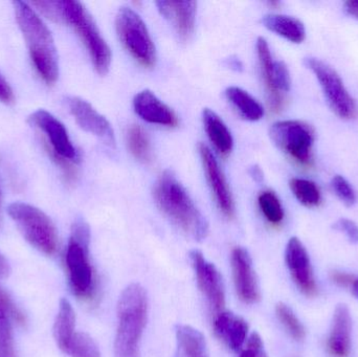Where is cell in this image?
Returning a JSON list of instances; mask_svg holds the SVG:
<instances>
[{
  "label": "cell",
  "instance_id": "6da1fadb",
  "mask_svg": "<svg viewBox=\"0 0 358 357\" xmlns=\"http://www.w3.org/2000/svg\"><path fill=\"white\" fill-rule=\"evenodd\" d=\"M13 4L31 62L42 80L48 85H52L59 78V59L52 33L29 3L14 1Z\"/></svg>",
  "mask_w": 358,
  "mask_h": 357
},
{
  "label": "cell",
  "instance_id": "7a4b0ae2",
  "mask_svg": "<svg viewBox=\"0 0 358 357\" xmlns=\"http://www.w3.org/2000/svg\"><path fill=\"white\" fill-rule=\"evenodd\" d=\"M155 197L163 213L194 240L208 236V224L173 172L165 171L155 187Z\"/></svg>",
  "mask_w": 358,
  "mask_h": 357
},
{
  "label": "cell",
  "instance_id": "3957f363",
  "mask_svg": "<svg viewBox=\"0 0 358 357\" xmlns=\"http://www.w3.org/2000/svg\"><path fill=\"white\" fill-rule=\"evenodd\" d=\"M117 314L115 357H142L141 339L148 320V298L142 285L132 283L124 289Z\"/></svg>",
  "mask_w": 358,
  "mask_h": 357
},
{
  "label": "cell",
  "instance_id": "277c9868",
  "mask_svg": "<svg viewBox=\"0 0 358 357\" xmlns=\"http://www.w3.org/2000/svg\"><path fill=\"white\" fill-rule=\"evenodd\" d=\"M90 230L83 219L71 226V238L66 249L67 272L73 295L90 300L96 293V277L90 259Z\"/></svg>",
  "mask_w": 358,
  "mask_h": 357
},
{
  "label": "cell",
  "instance_id": "5b68a950",
  "mask_svg": "<svg viewBox=\"0 0 358 357\" xmlns=\"http://www.w3.org/2000/svg\"><path fill=\"white\" fill-rule=\"evenodd\" d=\"M60 22L67 23L77 31L90 52L92 64L100 75H106L110 68L111 50L101 35L96 22L83 3L75 0L59 1Z\"/></svg>",
  "mask_w": 358,
  "mask_h": 357
},
{
  "label": "cell",
  "instance_id": "8992f818",
  "mask_svg": "<svg viewBox=\"0 0 358 357\" xmlns=\"http://www.w3.org/2000/svg\"><path fill=\"white\" fill-rule=\"evenodd\" d=\"M8 213L25 240L45 255H54L58 249V234L52 219L44 212L24 203H13Z\"/></svg>",
  "mask_w": 358,
  "mask_h": 357
},
{
  "label": "cell",
  "instance_id": "52a82bcc",
  "mask_svg": "<svg viewBox=\"0 0 358 357\" xmlns=\"http://www.w3.org/2000/svg\"><path fill=\"white\" fill-rule=\"evenodd\" d=\"M117 36L126 50L145 67H152L157 61V50L146 23L142 17L128 6L120 8L115 18Z\"/></svg>",
  "mask_w": 358,
  "mask_h": 357
},
{
  "label": "cell",
  "instance_id": "ba28073f",
  "mask_svg": "<svg viewBox=\"0 0 358 357\" xmlns=\"http://www.w3.org/2000/svg\"><path fill=\"white\" fill-rule=\"evenodd\" d=\"M269 136L278 148L302 166L313 163L315 130L301 121L277 122L271 126Z\"/></svg>",
  "mask_w": 358,
  "mask_h": 357
},
{
  "label": "cell",
  "instance_id": "9c48e42d",
  "mask_svg": "<svg viewBox=\"0 0 358 357\" xmlns=\"http://www.w3.org/2000/svg\"><path fill=\"white\" fill-rule=\"evenodd\" d=\"M305 66L319 80L328 104L341 119H352L357 113V104L350 96L340 75L327 63L317 58H306Z\"/></svg>",
  "mask_w": 358,
  "mask_h": 357
},
{
  "label": "cell",
  "instance_id": "30bf717a",
  "mask_svg": "<svg viewBox=\"0 0 358 357\" xmlns=\"http://www.w3.org/2000/svg\"><path fill=\"white\" fill-rule=\"evenodd\" d=\"M257 52L268 92L269 107L273 111H279L284 102L282 92H289L292 86L289 71L285 63L273 60L268 43L263 37L257 40Z\"/></svg>",
  "mask_w": 358,
  "mask_h": 357
},
{
  "label": "cell",
  "instance_id": "8fae6325",
  "mask_svg": "<svg viewBox=\"0 0 358 357\" xmlns=\"http://www.w3.org/2000/svg\"><path fill=\"white\" fill-rule=\"evenodd\" d=\"M189 260L195 272L198 287L208 300L212 312L216 314L224 312V284L216 266L208 262L199 251H192Z\"/></svg>",
  "mask_w": 358,
  "mask_h": 357
},
{
  "label": "cell",
  "instance_id": "7c38bea8",
  "mask_svg": "<svg viewBox=\"0 0 358 357\" xmlns=\"http://www.w3.org/2000/svg\"><path fill=\"white\" fill-rule=\"evenodd\" d=\"M27 122L29 125L38 128L45 134L46 138H43L55 152L73 163L79 159V155L69 138L66 128L52 113L39 109L29 115Z\"/></svg>",
  "mask_w": 358,
  "mask_h": 357
},
{
  "label": "cell",
  "instance_id": "4fadbf2b",
  "mask_svg": "<svg viewBox=\"0 0 358 357\" xmlns=\"http://www.w3.org/2000/svg\"><path fill=\"white\" fill-rule=\"evenodd\" d=\"M65 101H66L69 112L82 129L98 136L108 146H115V131L104 115L99 113L87 101L83 99L69 96Z\"/></svg>",
  "mask_w": 358,
  "mask_h": 357
},
{
  "label": "cell",
  "instance_id": "5bb4252c",
  "mask_svg": "<svg viewBox=\"0 0 358 357\" xmlns=\"http://www.w3.org/2000/svg\"><path fill=\"white\" fill-rule=\"evenodd\" d=\"M231 261L238 297L244 303H257L261 297L260 289L250 254L243 247H235L231 252Z\"/></svg>",
  "mask_w": 358,
  "mask_h": 357
},
{
  "label": "cell",
  "instance_id": "9a60e30c",
  "mask_svg": "<svg viewBox=\"0 0 358 357\" xmlns=\"http://www.w3.org/2000/svg\"><path fill=\"white\" fill-rule=\"evenodd\" d=\"M199 153L206 180L214 194L215 201L223 215L231 219L235 215V203L224 174L219 167L218 161L215 159L212 151L206 145H199Z\"/></svg>",
  "mask_w": 358,
  "mask_h": 357
},
{
  "label": "cell",
  "instance_id": "2e32d148",
  "mask_svg": "<svg viewBox=\"0 0 358 357\" xmlns=\"http://www.w3.org/2000/svg\"><path fill=\"white\" fill-rule=\"evenodd\" d=\"M286 264L294 283L307 297L317 295V284L308 253L296 237L288 241L285 252Z\"/></svg>",
  "mask_w": 358,
  "mask_h": 357
},
{
  "label": "cell",
  "instance_id": "e0dca14e",
  "mask_svg": "<svg viewBox=\"0 0 358 357\" xmlns=\"http://www.w3.org/2000/svg\"><path fill=\"white\" fill-rule=\"evenodd\" d=\"M134 108L136 115L148 123L166 127L178 125L176 112L150 90H143L134 96Z\"/></svg>",
  "mask_w": 358,
  "mask_h": 357
},
{
  "label": "cell",
  "instance_id": "ac0fdd59",
  "mask_svg": "<svg viewBox=\"0 0 358 357\" xmlns=\"http://www.w3.org/2000/svg\"><path fill=\"white\" fill-rule=\"evenodd\" d=\"M159 13L173 24L179 37L187 40L195 27L197 2L196 1H157Z\"/></svg>",
  "mask_w": 358,
  "mask_h": 357
},
{
  "label": "cell",
  "instance_id": "d6986e66",
  "mask_svg": "<svg viewBox=\"0 0 358 357\" xmlns=\"http://www.w3.org/2000/svg\"><path fill=\"white\" fill-rule=\"evenodd\" d=\"M350 312L346 305H338L334 312L328 350L334 357H348L351 349Z\"/></svg>",
  "mask_w": 358,
  "mask_h": 357
},
{
  "label": "cell",
  "instance_id": "ffe728a7",
  "mask_svg": "<svg viewBox=\"0 0 358 357\" xmlns=\"http://www.w3.org/2000/svg\"><path fill=\"white\" fill-rule=\"evenodd\" d=\"M214 331L227 347L238 350L245 344L248 325L240 316L231 312H222L215 316Z\"/></svg>",
  "mask_w": 358,
  "mask_h": 357
},
{
  "label": "cell",
  "instance_id": "44dd1931",
  "mask_svg": "<svg viewBox=\"0 0 358 357\" xmlns=\"http://www.w3.org/2000/svg\"><path fill=\"white\" fill-rule=\"evenodd\" d=\"M204 129L215 148L222 155H227L233 150L234 140L231 131L224 122L215 111L206 108L202 112Z\"/></svg>",
  "mask_w": 358,
  "mask_h": 357
},
{
  "label": "cell",
  "instance_id": "7402d4cb",
  "mask_svg": "<svg viewBox=\"0 0 358 357\" xmlns=\"http://www.w3.org/2000/svg\"><path fill=\"white\" fill-rule=\"evenodd\" d=\"M262 24L269 31L285 38L292 43H302L306 29L302 21L286 15L269 14L262 18Z\"/></svg>",
  "mask_w": 358,
  "mask_h": 357
},
{
  "label": "cell",
  "instance_id": "603a6c76",
  "mask_svg": "<svg viewBox=\"0 0 358 357\" xmlns=\"http://www.w3.org/2000/svg\"><path fill=\"white\" fill-rule=\"evenodd\" d=\"M176 333L178 357H210L206 337L197 329L178 325Z\"/></svg>",
  "mask_w": 358,
  "mask_h": 357
},
{
  "label": "cell",
  "instance_id": "cb8c5ba5",
  "mask_svg": "<svg viewBox=\"0 0 358 357\" xmlns=\"http://www.w3.org/2000/svg\"><path fill=\"white\" fill-rule=\"evenodd\" d=\"M76 314L71 304L62 299L59 305V312L54 324V337L57 345L66 354L69 344L76 335Z\"/></svg>",
  "mask_w": 358,
  "mask_h": 357
},
{
  "label": "cell",
  "instance_id": "d4e9b609",
  "mask_svg": "<svg viewBox=\"0 0 358 357\" xmlns=\"http://www.w3.org/2000/svg\"><path fill=\"white\" fill-rule=\"evenodd\" d=\"M225 96L240 115L248 121L256 122L262 119L264 109L262 105L241 88L231 86L225 90Z\"/></svg>",
  "mask_w": 358,
  "mask_h": 357
},
{
  "label": "cell",
  "instance_id": "484cf974",
  "mask_svg": "<svg viewBox=\"0 0 358 357\" xmlns=\"http://www.w3.org/2000/svg\"><path fill=\"white\" fill-rule=\"evenodd\" d=\"M290 190L299 203L307 207H317L321 203L322 194L319 187L308 180L292 178L289 182Z\"/></svg>",
  "mask_w": 358,
  "mask_h": 357
},
{
  "label": "cell",
  "instance_id": "4316f807",
  "mask_svg": "<svg viewBox=\"0 0 358 357\" xmlns=\"http://www.w3.org/2000/svg\"><path fill=\"white\" fill-rule=\"evenodd\" d=\"M127 144L130 152L136 159L144 163L150 161V140L142 127L134 125L128 129Z\"/></svg>",
  "mask_w": 358,
  "mask_h": 357
},
{
  "label": "cell",
  "instance_id": "83f0119b",
  "mask_svg": "<svg viewBox=\"0 0 358 357\" xmlns=\"http://www.w3.org/2000/svg\"><path fill=\"white\" fill-rule=\"evenodd\" d=\"M259 207L269 224L278 226L284 219V210L277 195L271 191H264L259 195Z\"/></svg>",
  "mask_w": 358,
  "mask_h": 357
},
{
  "label": "cell",
  "instance_id": "f1b7e54d",
  "mask_svg": "<svg viewBox=\"0 0 358 357\" xmlns=\"http://www.w3.org/2000/svg\"><path fill=\"white\" fill-rule=\"evenodd\" d=\"M66 354L71 357H101L100 350L94 340L83 333H76Z\"/></svg>",
  "mask_w": 358,
  "mask_h": 357
},
{
  "label": "cell",
  "instance_id": "f546056e",
  "mask_svg": "<svg viewBox=\"0 0 358 357\" xmlns=\"http://www.w3.org/2000/svg\"><path fill=\"white\" fill-rule=\"evenodd\" d=\"M275 314L278 319L282 323L286 330L296 341H302L305 337V329L301 324L300 320L296 318L294 312H292L289 306L284 303L277 304L275 306Z\"/></svg>",
  "mask_w": 358,
  "mask_h": 357
},
{
  "label": "cell",
  "instance_id": "4dcf8cb0",
  "mask_svg": "<svg viewBox=\"0 0 358 357\" xmlns=\"http://www.w3.org/2000/svg\"><path fill=\"white\" fill-rule=\"evenodd\" d=\"M0 357H16L10 316L0 308Z\"/></svg>",
  "mask_w": 358,
  "mask_h": 357
},
{
  "label": "cell",
  "instance_id": "1f68e13d",
  "mask_svg": "<svg viewBox=\"0 0 358 357\" xmlns=\"http://www.w3.org/2000/svg\"><path fill=\"white\" fill-rule=\"evenodd\" d=\"M42 140H43L44 150L46 151L52 163L61 170L63 175H64L65 180L67 182H75L76 178H77V168H76L75 163L55 152L44 138H42Z\"/></svg>",
  "mask_w": 358,
  "mask_h": 357
},
{
  "label": "cell",
  "instance_id": "d6a6232c",
  "mask_svg": "<svg viewBox=\"0 0 358 357\" xmlns=\"http://www.w3.org/2000/svg\"><path fill=\"white\" fill-rule=\"evenodd\" d=\"M331 187L338 198L347 205L352 207L357 203V194L348 180L341 175H336L331 180Z\"/></svg>",
  "mask_w": 358,
  "mask_h": 357
},
{
  "label": "cell",
  "instance_id": "836d02e7",
  "mask_svg": "<svg viewBox=\"0 0 358 357\" xmlns=\"http://www.w3.org/2000/svg\"><path fill=\"white\" fill-rule=\"evenodd\" d=\"M0 308L17 324L25 325V323H27L24 314L15 305L10 296L1 287H0Z\"/></svg>",
  "mask_w": 358,
  "mask_h": 357
},
{
  "label": "cell",
  "instance_id": "e575fe53",
  "mask_svg": "<svg viewBox=\"0 0 358 357\" xmlns=\"http://www.w3.org/2000/svg\"><path fill=\"white\" fill-rule=\"evenodd\" d=\"M239 357H268L258 333H254L250 335Z\"/></svg>",
  "mask_w": 358,
  "mask_h": 357
},
{
  "label": "cell",
  "instance_id": "d590c367",
  "mask_svg": "<svg viewBox=\"0 0 358 357\" xmlns=\"http://www.w3.org/2000/svg\"><path fill=\"white\" fill-rule=\"evenodd\" d=\"M334 228L344 233L351 242L358 243V226L352 220L342 218L334 224Z\"/></svg>",
  "mask_w": 358,
  "mask_h": 357
},
{
  "label": "cell",
  "instance_id": "8d00e7d4",
  "mask_svg": "<svg viewBox=\"0 0 358 357\" xmlns=\"http://www.w3.org/2000/svg\"><path fill=\"white\" fill-rule=\"evenodd\" d=\"M0 102L4 104H10L14 102V92L1 73H0Z\"/></svg>",
  "mask_w": 358,
  "mask_h": 357
},
{
  "label": "cell",
  "instance_id": "74e56055",
  "mask_svg": "<svg viewBox=\"0 0 358 357\" xmlns=\"http://www.w3.org/2000/svg\"><path fill=\"white\" fill-rule=\"evenodd\" d=\"M331 280L334 281L336 284H338V286L348 287L350 286V285H353L355 278L352 275L336 270V272H331Z\"/></svg>",
  "mask_w": 358,
  "mask_h": 357
},
{
  "label": "cell",
  "instance_id": "f35d334b",
  "mask_svg": "<svg viewBox=\"0 0 358 357\" xmlns=\"http://www.w3.org/2000/svg\"><path fill=\"white\" fill-rule=\"evenodd\" d=\"M345 10L358 20V0H349L345 2Z\"/></svg>",
  "mask_w": 358,
  "mask_h": 357
},
{
  "label": "cell",
  "instance_id": "ab89813d",
  "mask_svg": "<svg viewBox=\"0 0 358 357\" xmlns=\"http://www.w3.org/2000/svg\"><path fill=\"white\" fill-rule=\"evenodd\" d=\"M10 268L8 260L0 253V279L6 278L10 275Z\"/></svg>",
  "mask_w": 358,
  "mask_h": 357
},
{
  "label": "cell",
  "instance_id": "60d3db41",
  "mask_svg": "<svg viewBox=\"0 0 358 357\" xmlns=\"http://www.w3.org/2000/svg\"><path fill=\"white\" fill-rule=\"evenodd\" d=\"M250 175L257 182H262L263 178H264V174H263L262 170L258 166H254V167L250 168Z\"/></svg>",
  "mask_w": 358,
  "mask_h": 357
},
{
  "label": "cell",
  "instance_id": "b9f144b4",
  "mask_svg": "<svg viewBox=\"0 0 358 357\" xmlns=\"http://www.w3.org/2000/svg\"><path fill=\"white\" fill-rule=\"evenodd\" d=\"M229 64L231 68L235 69V71H241L242 69V63L239 59H229Z\"/></svg>",
  "mask_w": 358,
  "mask_h": 357
},
{
  "label": "cell",
  "instance_id": "7bdbcfd3",
  "mask_svg": "<svg viewBox=\"0 0 358 357\" xmlns=\"http://www.w3.org/2000/svg\"><path fill=\"white\" fill-rule=\"evenodd\" d=\"M353 293H355V297L358 299V278L355 279V283L352 285Z\"/></svg>",
  "mask_w": 358,
  "mask_h": 357
},
{
  "label": "cell",
  "instance_id": "ee69618b",
  "mask_svg": "<svg viewBox=\"0 0 358 357\" xmlns=\"http://www.w3.org/2000/svg\"><path fill=\"white\" fill-rule=\"evenodd\" d=\"M0 207H1V189H0Z\"/></svg>",
  "mask_w": 358,
  "mask_h": 357
}]
</instances>
